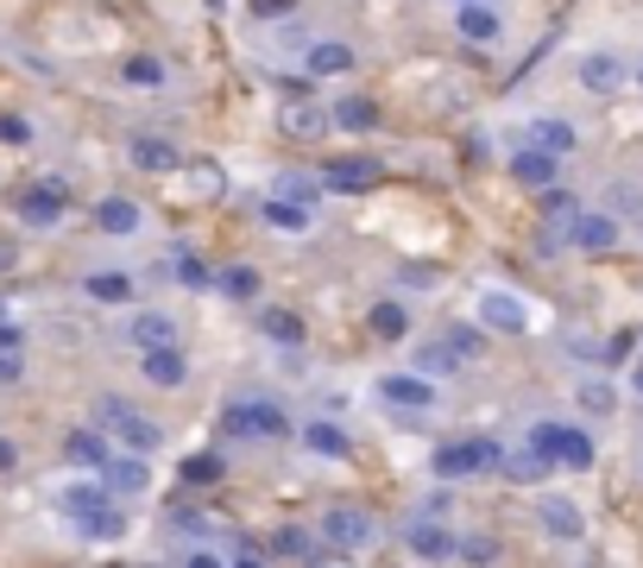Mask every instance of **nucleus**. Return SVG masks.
I'll return each mask as SVG.
<instances>
[{
    "label": "nucleus",
    "mask_w": 643,
    "mask_h": 568,
    "mask_svg": "<svg viewBox=\"0 0 643 568\" xmlns=\"http://www.w3.org/2000/svg\"><path fill=\"white\" fill-rule=\"evenodd\" d=\"M259 329L272 335L278 348H297V341H303V316H291V310H265V316H259Z\"/></svg>",
    "instance_id": "nucleus-30"
},
{
    "label": "nucleus",
    "mask_w": 643,
    "mask_h": 568,
    "mask_svg": "<svg viewBox=\"0 0 643 568\" xmlns=\"http://www.w3.org/2000/svg\"><path fill=\"white\" fill-rule=\"evenodd\" d=\"M127 341H133L139 353H158V348H177V322L164 310H145L133 316V329H127Z\"/></svg>",
    "instance_id": "nucleus-14"
},
{
    "label": "nucleus",
    "mask_w": 643,
    "mask_h": 568,
    "mask_svg": "<svg viewBox=\"0 0 643 568\" xmlns=\"http://www.w3.org/2000/svg\"><path fill=\"white\" fill-rule=\"evenodd\" d=\"M177 278H183L190 291H209V285H214V272L202 266V259H177Z\"/></svg>",
    "instance_id": "nucleus-38"
},
{
    "label": "nucleus",
    "mask_w": 643,
    "mask_h": 568,
    "mask_svg": "<svg viewBox=\"0 0 643 568\" xmlns=\"http://www.w3.org/2000/svg\"><path fill=\"white\" fill-rule=\"evenodd\" d=\"M234 568H265V562H259L253 549H240V562H234Z\"/></svg>",
    "instance_id": "nucleus-50"
},
{
    "label": "nucleus",
    "mask_w": 643,
    "mask_h": 568,
    "mask_svg": "<svg viewBox=\"0 0 643 568\" xmlns=\"http://www.w3.org/2000/svg\"><path fill=\"white\" fill-rule=\"evenodd\" d=\"M372 537H379L372 511H360V506H329L322 511V544L329 549H366Z\"/></svg>",
    "instance_id": "nucleus-6"
},
{
    "label": "nucleus",
    "mask_w": 643,
    "mask_h": 568,
    "mask_svg": "<svg viewBox=\"0 0 643 568\" xmlns=\"http://www.w3.org/2000/svg\"><path fill=\"white\" fill-rule=\"evenodd\" d=\"M567 240H574L581 253H605V247H619V221L612 216H574L567 221Z\"/></svg>",
    "instance_id": "nucleus-15"
},
{
    "label": "nucleus",
    "mask_w": 643,
    "mask_h": 568,
    "mask_svg": "<svg viewBox=\"0 0 643 568\" xmlns=\"http://www.w3.org/2000/svg\"><path fill=\"white\" fill-rule=\"evenodd\" d=\"M221 291L247 303V297H259V272H253V266H228V272H221Z\"/></svg>",
    "instance_id": "nucleus-35"
},
{
    "label": "nucleus",
    "mask_w": 643,
    "mask_h": 568,
    "mask_svg": "<svg viewBox=\"0 0 643 568\" xmlns=\"http://www.w3.org/2000/svg\"><path fill=\"white\" fill-rule=\"evenodd\" d=\"M637 392H643V367H637Z\"/></svg>",
    "instance_id": "nucleus-52"
},
{
    "label": "nucleus",
    "mask_w": 643,
    "mask_h": 568,
    "mask_svg": "<svg viewBox=\"0 0 643 568\" xmlns=\"http://www.w3.org/2000/svg\"><path fill=\"white\" fill-rule=\"evenodd\" d=\"M63 455H70L77 468H96V474L114 461V455H108V436H101V430H77L70 442H63Z\"/></svg>",
    "instance_id": "nucleus-21"
},
{
    "label": "nucleus",
    "mask_w": 643,
    "mask_h": 568,
    "mask_svg": "<svg viewBox=\"0 0 643 568\" xmlns=\"http://www.w3.org/2000/svg\"><path fill=\"white\" fill-rule=\"evenodd\" d=\"M96 228H101V235H139V209H133V202H127V197H101L96 202Z\"/></svg>",
    "instance_id": "nucleus-19"
},
{
    "label": "nucleus",
    "mask_w": 643,
    "mask_h": 568,
    "mask_svg": "<svg viewBox=\"0 0 643 568\" xmlns=\"http://www.w3.org/2000/svg\"><path fill=\"white\" fill-rule=\"evenodd\" d=\"M461 32H468L473 44H492L499 39V13H486V7H461Z\"/></svg>",
    "instance_id": "nucleus-32"
},
{
    "label": "nucleus",
    "mask_w": 643,
    "mask_h": 568,
    "mask_svg": "<svg viewBox=\"0 0 643 568\" xmlns=\"http://www.w3.org/2000/svg\"><path fill=\"white\" fill-rule=\"evenodd\" d=\"M511 177H518V183H524V190H555V158L549 152H518L511 158Z\"/></svg>",
    "instance_id": "nucleus-17"
},
{
    "label": "nucleus",
    "mask_w": 643,
    "mask_h": 568,
    "mask_svg": "<svg viewBox=\"0 0 643 568\" xmlns=\"http://www.w3.org/2000/svg\"><path fill=\"white\" fill-rule=\"evenodd\" d=\"M265 221L278 235H310V209H291V202H265Z\"/></svg>",
    "instance_id": "nucleus-33"
},
{
    "label": "nucleus",
    "mask_w": 643,
    "mask_h": 568,
    "mask_svg": "<svg viewBox=\"0 0 643 568\" xmlns=\"http://www.w3.org/2000/svg\"><path fill=\"white\" fill-rule=\"evenodd\" d=\"M20 372H26V360H20V353L0 348V386H20Z\"/></svg>",
    "instance_id": "nucleus-45"
},
{
    "label": "nucleus",
    "mask_w": 643,
    "mask_h": 568,
    "mask_svg": "<svg viewBox=\"0 0 643 568\" xmlns=\"http://www.w3.org/2000/svg\"><path fill=\"white\" fill-rule=\"evenodd\" d=\"M461 7H480V0H461Z\"/></svg>",
    "instance_id": "nucleus-53"
},
{
    "label": "nucleus",
    "mask_w": 643,
    "mask_h": 568,
    "mask_svg": "<svg viewBox=\"0 0 643 568\" xmlns=\"http://www.w3.org/2000/svg\"><path fill=\"white\" fill-rule=\"evenodd\" d=\"M13 266H20V247H13V240H0V272H13Z\"/></svg>",
    "instance_id": "nucleus-47"
},
{
    "label": "nucleus",
    "mask_w": 643,
    "mask_h": 568,
    "mask_svg": "<svg viewBox=\"0 0 643 568\" xmlns=\"http://www.w3.org/2000/svg\"><path fill=\"white\" fill-rule=\"evenodd\" d=\"M449 348H454V360L468 367V360H480V348H486V335H480V329H454V335H449Z\"/></svg>",
    "instance_id": "nucleus-37"
},
{
    "label": "nucleus",
    "mask_w": 643,
    "mask_h": 568,
    "mask_svg": "<svg viewBox=\"0 0 643 568\" xmlns=\"http://www.w3.org/2000/svg\"><path fill=\"white\" fill-rule=\"evenodd\" d=\"M127 158H133L139 171H152V177H164V171L183 165V152H177L164 133H133V139H127Z\"/></svg>",
    "instance_id": "nucleus-10"
},
{
    "label": "nucleus",
    "mask_w": 643,
    "mask_h": 568,
    "mask_svg": "<svg viewBox=\"0 0 643 568\" xmlns=\"http://www.w3.org/2000/svg\"><path fill=\"white\" fill-rule=\"evenodd\" d=\"M315 197H322V183H315V177L284 171V177H278V197H272V202H291V209H315Z\"/></svg>",
    "instance_id": "nucleus-27"
},
{
    "label": "nucleus",
    "mask_w": 643,
    "mask_h": 568,
    "mask_svg": "<svg viewBox=\"0 0 643 568\" xmlns=\"http://www.w3.org/2000/svg\"><path fill=\"white\" fill-rule=\"evenodd\" d=\"M530 455L543 468H593V436L574 423H530Z\"/></svg>",
    "instance_id": "nucleus-2"
},
{
    "label": "nucleus",
    "mask_w": 643,
    "mask_h": 568,
    "mask_svg": "<svg viewBox=\"0 0 643 568\" xmlns=\"http://www.w3.org/2000/svg\"><path fill=\"white\" fill-rule=\"evenodd\" d=\"M581 405H586V411H612V405H619V398H612V386H600V379H593V386H581Z\"/></svg>",
    "instance_id": "nucleus-42"
},
{
    "label": "nucleus",
    "mask_w": 643,
    "mask_h": 568,
    "mask_svg": "<svg viewBox=\"0 0 643 568\" xmlns=\"http://www.w3.org/2000/svg\"><path fill=\"white\" fill-rule=\"evenodd\" d=\"M334 127H348V133H366V127H379V108H372L366 96H348V101H334L329 108Z\"/></svg>",
    "instance_id": "nucleus-23"
},
{
    "label": "nucleus",
    "mask_w": 643,
    "mask_h": 568,
    "mask_svg": "<svg viewBox=\"0 0 643 568\" xmlns=\"http://www.w3.org/2000/svg\"><path fill=\"white\" fill-rule=\"evenodd\" d=\"M385 177V165L379 158H334L329 171H322V190H341V197H360V190H372Z\"/></svg>",
    "instance_id": "nucleus-8"
},
{
    "label": "nucleus",
    "mask_w": 643,
    "mask_h": 568,
    "mask_svg": "<svg viewBox=\"0 0 643 568\" xmlns=\"http://www.w3.org/2000/svg\"><path fill=\"white\" fill-rule=\"evenodd\" d=\"M272 549H278V556H297V562H315V537H310V530H278Z\"/></svg>",
    "instance_id": "nucleus-34"
},
{
    "label": "nucleus",
    "mask_w": 643,
    "mask_h": 568,
    "mask_svg": "<svg viewBox=\"0 0 643 568\" xmlns=\"http://www.w3.org/2000/svg\"><path fill=\"white\" fill-rule=\"evenodd\" d=\"M410 549L423 556V562H449L454 556V537L442 525H410Z\"/></svg>",
    "instance_id": "nucleus-22"
},
{
    "label": "nucleus",
    "mask_w": 643,
    "mask_h": 568,
    "mask_svg": "<svg viewBox=\"0 0 643 568\" xmlns=\"http://www.w3.org/2000/svg\"><path fill=\"white\" fill-rule=\"evenodd\" d=\"M379 392H385V405H404V411H429L435 405V386L423 372H391V379H379Z\"/></svg>",
    "instance_id": "nucleus-12"
},
{
    "label": "nucleus",
    "mask_w": 643,
    "mask_h": 568,
    "mask_svg": "<svg viewBox=\"0 0 643 568\" xmlns=\"http://www.w3.org/2000/svg\"><path fill=\"white\" fill-rule=\"evenodd\" d=\"M581 89H586V96H619V89H624V63L612 58V51L581 58Z\"/></svg>",
    "instance_id": "nucleus-13"
},
{
    "label": "nucleus",
    "mask_w": 643,
    "mask_h": 568,
    "mask_svg": "<svg viewBox=\"0 0 643 568\" xmlns=\"http://www.w3.org/2000/svg\"><path fill=\"white\" fill-rule=\"evenodd\" d=\"M221 430L228 436H259V442H284V436H291V417L278 411V405H265V398H247V405H228Z\"/></svg>",
    "instance_id": "nucleus-5"
},
{
    "label": "nucleus",
    "mask_w": 643,
    "mask_h": 568,
    "mask_svg": "<svg viewBox=\"0 0 643 568\" xmlns=\"http://www.w3.org/2000/svg\"><path fill=\"white\" fill-rule=\"evenodd\" d=\"M58 511L82 530V537H89V544H114L120 530H127V511H120L114 499H108V487H96V480L58 487Z\"/></svg>",
    "instance_id": "nucleus-1"
},
{
    "label": "nucleus",
    "mask_w": 643,
    "mask_h": 568,
    "mask_svg": "<svg viewBox=\"0 0 643 568\" xmlns=\"http://www.w3.org/2000/svg\"><path fill=\"white\" fill-rule=\"evenodd\" d=\"M139 367H145V386H164V392H177V386H183V353H177V348L139 353Z\"/></svg>",
    "instance_id": "nucleus-20"
},
{
    "label": "nucleus",
    "mask_w": 643,
    "mask_h": 568,
    "mask_svg": "<svg viewBox=\"0 0 643 568\" xmlns=\"http://www.w3.org/2000/svg\"><path fill=\"white\" fill-rule=\"evenodd\" d=\"M341 70H353V51H348V44H334V39L310 44V77H341Z\"/></svg>",
    "instance_id": "nucleus-25"
},
{
    "label": "nucleus",
    "mask_w": 643,
    "mask_h": 568,
    "mask_svg": "<svg viewBox=\"0 0 643 568\" xmlns=\"http://www.w3.org/2000/svg\"><path fill=\"white\" fill-rule=\"evenodd\" d=\"M303 442H310L315 455H329V461H348V430H341V423H310V430H303Z\"/></svg>",
    "instance_id": "nucleus-26"
},
{
    "label": "nucleus",
    "mask_w": 643,
    "mask_h": 568,
    "mask_svg": "<svg viewBox=\"0 0 643 568\" xmlns=\"http://www.w3.org/2000/svg\"><path fill=\"white\" fill-rule=\"evenodd\" d=\"M291 0H253V13H284Z\"/></svg>",
    "instance_id": "nucleus-49"
},
{
    "label": "nucleus",
    "mask_w": 643,
    "mask_h": 568,
    "mask_svg": "<svg viewBox=\"0 0 643 568\" xmlns=\"http://www.w3.org/2000/svg\"><path fill=\"white\" fill-rule=\"evenodd\" d=\"M127 82H133V89H158V82H164V63L158 58H127Z\"/></svg>",
    "instance_id": "nucleus-36"
},
{
    "label": "nucleus",
    "mask_w": 643,
    "mask_h": 568,
    "mask_svg": "<svg viewBox=\"0 0 643 568\" xmlns=\"http://www.w3.org/2000/svg\"><path fill=\"white\" fill-rule=\"evenodd\" d=\"M13 461H20V449H13V442H7V436H0V474L13 468Z\"/></svg>",
    "instance_id": "nucleus-48"
},
{
    "label": "nucleus",
    "mask_w": 643,
    "mask_h": 568,
    "mask_svg": "<svg viewBox=\"0 0 643 568\" xmlns=\"http://www.w3.org/2000/svg\"><path fill=\"white\" fill-rule=\"evenodd\" d=\"M505 468L518 474V480H543V474H549V468H543V461H536V455H530V449H524V455H511Z\"/></svg>",
    "instance_id": "nucleus-44"
},
{
    "label": "nucleus",
    "mask_w": 643,
    "mask_h": 568,
    "mask_svg": "<svg viewBox=\"0 0 643 568\" xmlns=\"http://www.w3.org/2000/svg\"><path fill=\"white\" fill-rule=\"evenodd\" d=\"M183 480H221V461H214V455H190V461H183Z\"/></svg>",
    "instance_id": "nucleus-39"
},
{
    "label": "nucleus",
    "mask_w": 643,
    "mask_h": 568,
    "mask_svg": "<svg viewBox=\"0 0 643 568\" xmlns=\"http://www.w3.org/2000/svg\"><path fill=\"white\" fill-rule=\"evenodd\" d=\"M536 525H543L555 544H574V537H586L581 506H574V499H562V492H543V499H536Z\"/></svg>",
    "instance_id": "nucleus-7"
},
{
    "label": "nucleus",
    "mask_w": 643,
    "mask_h": 568,
    "mask_svg": "<svg viewBox=\"0 0 643 568\" xmlns=\"http://www.w3.org/2000/svg\"><path fill=\"white\" fill-rule=\"evenodd\" d=\"M278 127L291 139H322V127H329V114L315 108V101H284V114H278Z\"/></svg>",
    "instance_id": "nucleus-16"
},
{
    "label": "nucleus",
    "mask_w": 643,
    "mask_h": 568,
    "mask_svg": "<svg viewBox=\"0 0 643 568\" xmlns=\"http://www.w3.org/2000/svg\"><path fill=\"white\" fill-rule=\"evenodd\" d=\"M0 322H7V303H0Z\"/></svg>",
    "instance_id": "nucleus-54"
},
{
    "label": "nucleus",
    "mask_w": 643,
    "mask_h": 568,
    "mask_svg": "<svg viewBox=\"0 0 643 568\" xmlns=\"http://www.w3.org/2000/svg\"><path fill=\"white\" fill-rule=\"evenodd\" d=\"M461 360H454V348L449 341H435V348H423V372H454Z\"/></svg>",
    "instance_id": "nucleus-41"
},
{
    "label": "nucleus",
    "mask_w": 643,
    "mask_h": 568,
    "mask_svg": "<svg viewBox=\"0 0 643 568\" xmlns=\"http://www.w3.org/2000/svg\"><path fill=\"white\" fill-rule=\"evenodd\" d=\"M637 89H643V70H637Z\"/></svg>",
    "instance_id": "nucleus-55"
},
{
    "label": "nucleus",
    "mask_w": 643,
    "mask_h": 568,
    "mask_svg": "<svg viewBox=\"0 0 643 568\" xmlns=\"http://www.w3.org/2000/svg\"><path fill=\"white\" fill-rule=\"evenodd\" d=\"M543 209H549L555 221H574V216H581V202L567 197V190H543Z\"/></svg>",
    "instance_id": "nucleus-40"
},
{
    "label": "nucleus",
    "mask_w": 643,
    "mask_h": 568,
    "mask_svg": "<svg viewBox=\"0 0 643 568\" xmlns=\"http://www.w3.org/2000/svg\"><path fill=\"white\" fill-rule=\"evenodd\" d=\"M486 468H505V449L492 436H461V442L435 449V474L442 480H468V474H486Z\"/></svg>",
    "instance_id": "nucleus-4"
},
{
    "label": "nucleus",
    "mask_w": 643,
    "mask_h": 568,
    "mask_svg": "<svg viewBox=\"0 0 643 568\" xmlns=\"http://www.w3.org/2000/svg\"><path fill=\"white\" fill-rule=\"evenodd\" d=\"M183 177H190V197H195V202H214V197H221V165H214V158H195V165H183Z\"/></svg>",
    "instance_id": "nucleus-28"
},
{
    "label": "nucleus",
    "mask_w": 643,
    "mask_h": 568,
    "mask_svg": "<svg viewBox=\"0 0 643 568\" xmlns=\"http://www.w3.org/2000/svg\"><path fill=\"white\" fill-rule=\"evenodd\" d=\"M96 430L101 436H120L133 455H152L158 442H164V430H158L152 417H139L127 398H96Z\"/></svg>",
    "instance_id": "nucleus-3"
},
{
    "label": "nucleus",
    "mask_w": 643,
    "mask_h": 568,
    "mask_svg": "<svg viewBox=\"0 0 643 568\" xmlns=\"http://www.w3.org/2000/svg\"><path fill=\"white\" fill-rule=\"evenodd\" d=\"M480 329L524 335V329H530V310H524V303H518L511 291H486V297H480Z\"/></svg>",
    "instance_id": "nucleus-11"
},
{
    "label": "nucleus",
    "mask_w": 643,
    "mask_h": 568,
    "mask_svg": "<svg viewBox=\"0 0 643 568\" xmlns=\"http://www.w3.org/2000/svg\"><path fill=\"white\" fill-rule=\"evenodd\" d=\"M108 492H145L152 487V474H145V461H139V455H127V461H108Z\"/></svg>",
    "instance_id": "nucleus-24"
},
{
    "label": "nucleus",
    "mask_w": 643,
    "mask_h": 568,
    "mask_svg": "<svg viewBox=\"0 0 643 568\" xmlns=\"http://www.w3.org/2000/svg\"><path fill=\"white\" fill-rule=\"evenodd\" d=\"M26 139H32V127L20 114H0V146H26Z\"/></svg>",
    "instance_id": "nucleus-43"
},
{
    "label": "nucleus",
    "mask_w": 643,
    "mask_h": 568,
    "mask_svg": "<svg viewBox=\"0 0 643 568\" xmlns=\"http://www.w3.org/2000/svg\"><path fill=\"white\" fill-rule=\"evenodd\" d=\"M89 297H96V303H127V297H133V278L127 272H96L89 278Z\"/></svg>",
    "instance_id": "nucleus-31"
},
{
    "label": "nucleus",
    "mask_w": 643,
    "mask_h": 568,
    "mask_svg": "<svg viewBox=\"0 0 643 568\" xmlns=\"http://www.w3.org/2000/svg\"><path fill=\"white\" fill-rule=\"evenodd\" d=\"M366 329L379 335V341H398V335H410V316H404V303H372Z\"/></svg>",
    "instance_id": "nucleus-29"
},
{
    "label": "nucleus",
    "mask_w": 643,
    "mask_h": 568,
    "mask_svg": "<svg viewBox=\"0 0 643 568\" xmlns=\"http://www.w3.org/2000/svg\"><path fill=\"white\" fill-rule=\"evenodd\" d=\"M0 348H7V353H20V348H26V329H13V322H0Z\"/></svg>",
    "instance_id": "nucleus-46"
},
{
    "label": "nucleus",
    "mask_w": 643,
    "mask_h": 568,
    "mask_svg": "<svg viewBox=\"0 0 643 568\" xmlns=\"http://www.w3.org/2000/svg\"><path fill=\"white\" fill-rule=\"evenodd\" d=\"M63 183L58 177H44V183H32V190H26L20 197V221L26 228H51V221H63Z\"/></svg>",
    "instance_id": "nucleus-9"
},
{
    "label": "nucleus",
    "mask_w": 643,
    "mask_h": 568,
    "mask_svg": "<svg viewBox=\"0 0 643 568\" xmlns=\"http://www.w3.org/2000/svg\"><path fill=\"white\" fill-rule=\"evenodd\" d=\"M190 568H221V562H214V556H202V549H195V556H190Z\"/></svg>",
    "instance_id": "nucleus-51"
},
{
    "label": "nucleus",
    "mask_w": 643,
    "mask_h": 568,
    "mask_svg": "<svg viewBox=\"0 0 643 568\" xmlns=\"http://www.w3.org/2000/svg\"><path fill=\"white\" fill-rule=\"evenodd\" d=\"M524 133H530V152H549V158L574 152V127L567 120H530Z\"/></svg>",
    "instance_id": "nucleus-18"
}]
</instances>
